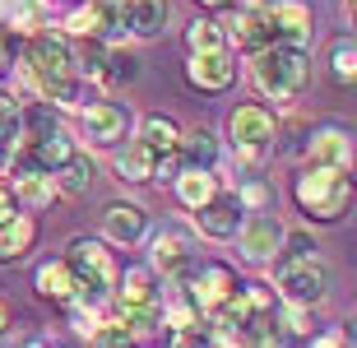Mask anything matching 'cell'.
Here are the masks:
<instances>
[{
    "label": "cell",
    "instance_id": "e0dca14e",
    "mask_svg": "<svg viewBox=\"0 0 357 348\" xmlns=\"http://www.w3.org/2000/svg\"><path fill=\"white\" fill-rule=\"evenodd\" d=\"M126 126H130V116H126L121 103H93L84 112V135H89L93 144H121L126 139Z\"/></svg>",
    "mask_w": 357,
    "mask_h": 348
},
{
    "label": "cell",
    "instance_id": "4dcf8cb0",
    "mask_svg": "<svg viewBox=\"0 0 357 348\" xmlns=\"http://www.w3.org/2000/svg\"><path fill=\"white\" fill-rule=\"evenodd\" d=\"M135 75H139V61H135L130 52H107V75H102V84H130Z\"/></svg>",
    "mask_w": 357,
    "mask_h": 348
},
{
    "label": "cell",
    "instance_id": "f1b7e54d",
    "mask_svg": "<svg viewBox=\"0 0 357 348\" xmlns=\"http://www.w3.org/2000/svg\"><path fill=\"white\" fill-rule=\"evenodd\" d=\"M330 75H334V84H357V42L339 38L330 47Z\"/></svg>",
    "mask_w": 357,
    "mask_h": 348
},
{
    "label": "cell",
    "instance_id": "7402d4cb",
    "mask_svg": "<svg viewBox=\"0 0 357 348\" xmlns=\"http://www.w3.org/2000/svg\"><path fill=\"white\" fill-rule=\"evenodd\" d=\"M176 153H181L185 167H213V162H218V135L195 126L190 135H181V149H176Z\"/></svg>",
    "mask_w": 357,
    "mask_h": 348
},
{
    "label": "cell",
    "instance_id": "7a4b0ae2",
    "mask_svg": "<svg viewBox=\"0 0 357 348\" xmlns=\"http://www.w3.org/2000/svg\"><path fill=\"white\" fill-rule=\"evenodd\" d=\"M357 186L348 172H334V167H306L297 172L292 181V200L302 209L306 218H316V223H339L348 214V204H353Z\"/></svg>",
    "mask_w": 357,
    "mask_h": 348
},
{
    "label": "cell",
    "instance_id": "4316f807",
    "mask_svg": "<svg viewBox=\"0 0 357 348\" xmlns=\"http://www.w3.org/2000/svg\"><path fill=\"white\" fill-rule=\"evenodd\" d=\"M185 47H190V56H195V52H223V47H227L223 24H213V19H195V24L185 28Z\"/></svg>",
    "mask_w": 357,
    "mask_h": 348
},
{
    "label": "cell",
    "instance_id": "484cf974",
    "mask_svg": "<svg viewBox=\"0 0 357 348\" xmlns=\"http://www.w3.org/2000/svg\"><path fill=\"white\" fill-rule=\"evenodd\" d=\"M149 302H158V293H153V279H149V269H130V274L121 279L116 307H149Z\"/></svg>",
    "mask_w": 357,
    "mask_h": 348
},
{
    "label": "cell",
    "instance_id": "2e32d148",
    "mask_svg": "<svg viewBox=\"0 0 357 348\" xmlns=\"http://www.w3.org/2000/svg\"><path fill=\"white\" fill-rule=\"evenodd\" d=\"M102 232L112 241H121V246H135V241L149 232V214L139 209V204H130V200H112L102 209Z\"/></svg>",
    "mask_w": 357,
    "mask_h": 348
},
{
    "label": "cell",
    "instance_id": "603a6c76",
    "mask_svg": "<svg viewBox=\"0 0 357 348\" xmlns=\"http://www.w3.org/2000/svg\"><path fill=\"white\" fill-rule=\"evenodd\" d=\"M139 139H144L153 153H176L181 149V130H176L172 116H144V126H139Z\"/></svg>",
    "mask_w": 357,
    "mask_h": 348
},
{
    "label": "cell",
    "instance_id": "ab89813d",
    "mask_svg": "<svg viewBox=\"0 0 357 348\" xmlns=\"http://www.w3.org/2000/svg\"><path fill=\"white\" fill-rule=\"evenodd\" d=\"M344 348H357V316L348 321V330H344Z\"/></svg>",
    "mask_w": 357,
    "mask_h": 348
},
{
    "label": "cell",
    "instance_id": "f35d334b",
    "mask_svg": "<svg viewBox=\"0 0 357 348\" xmlns=\"http://www.w3.org/2000/svg\"><path fill=\"white\" fill-rule=\"evenodd\" d=\"M204 10H237V0H199Z\"/></svg>",
    "mask_w": 357,
    "mask_h": 348
},
{
    "label": "cell",
    "instance_id": "30bf717a",
    "mask_svg": "<svg viewBox=\"0 0 357 348\" xmlns=\"http://www.w3.org/2000/svg\"><path fill=\"white\" fill-rule=\"evenodd\" d=\"M185 80L195 84L199 93H223L227 84L237 80V66H232V52H195L190 66H185Z\"/></svg>",
    "mask_w": 357,
    "mask_h": 348
},
{
    "label": "cell",
    "instance_id": "9c48e42d",
    "mask_svg": "<svg viewBox=\"0 0 357 348\" xmlns=\"http://www.w3.org/2000/svg\"><path fill=\"white\" fill-rule=\"evenodd\" d=\"M70 33L75 38H116L126 33V0H89L84 10L70 14Z\"/></svg>",
    "mask_w": 357,
    "mask_h": 348
},
{
    "label": "cell",
    "instance_id": "ee69618b",
    "mask_svg": "<svg viewBox=\"0 0 357 348\" xmlns=\"http://www.w3.org/2000/svg\"><path fill=\"white\" fill-rule=\"evenodd\" d=\"M348 14H353V24H357V0H348Z\"/></svg>",
    "mask_w": 357,
    "mask_h": 348
},
{
    "label": "cell",
    "instance_id": "1f68e13d",
    "mask_svg": "<svg viewBox=\"0 0 357 348\" xmlns=\"http://www.w3.org/2000/svg\"><path fill=\"white\" fill-rule=\"evenodd\" d=\"M278 265H288V260H311L316 255V237L311 232H283V246H278Z\"/></svg>",
    "mask_w": 357,
    "mask_h": 348
},
{
    "label": "cell",
    "instance_id": "d590c367",
    "mask_svg": "<svg viewBox=\"0 0 357 348\" xmlns=\"http://www.w3.org/2000/svg\"><path fill=\"white\" fill-rule=\"evenodd\" d=\"M172 348H213V339H209V330H176Z\"/></svg>",
    "mask_w": 357,
    "mask_h": 348
},
{
    "label": "cell",
    "instance_id": "5bb4252c",
    "mask_svg": "<svg viewBox=\"0 0 357 348\" xmlns=\"http://www.w3.org/2000/svg\"><path fill=\"white\" fill-rule=\"evenodd\" d=\"M283 246V228H278V218L269 214H255L251 223H241V255L251 260V265H269Z\"/></svg>",
    "mask_w": 357,
    "mask_h": 348
},
{
    "label": "cell",
    "instance_id": "ac0fdd59",
    "mask_svg": "<svg viewBox=\"0 0 357 348\" xmlns=\"http://www.w3.org/2000/svg\"><path fill=\"white\" fill-rule=\"evenodd\" d=\"M33 241H38V218H28V214L5 218L0 223V265H19L33 251Z\"/></svg>",
    "mask_w": 357,
    "mask_h": 348
},
{
    "label": "cell",
    "instance_id": "60d3db41",
    "mask_svg": "<svg viewBox=\"0 0 357 348\" xmlns=\"http://www.w3.org/2000/svg\"><path fill=\"white\" fill-rule=\"evenodd\" d=\"M10 66V33H0V70Z\"/></svg>",
    "mask_w": 357,
    "mask_h": 348
},
{
    "label": "cell",
    "instance_id": "ffe728a7",
    "mask_svg": "<svg viewBox=\"0 0 357 348\" xmlns=\"http://www.w3.org/2000/svg\"><path fill=\"white\" fill-rule=\"evenodd\" d=\"M176 195H181L185 209H204V204L218 195V176H213L209 167H185V172L176 176Z\"/></svg>",
    "mask_w": 357,
    "mask_h": 348
},
{
    "label": "cell",
    "instance_id": "cb8c5ba5",
    "mask_svg": "<svg viewBox=\"0 0 357 348\" xmlns=\"http://www.w3.org/2000/svg\"><path fill=\"white\" fill-rule=\"evenodd\" d=\"M38 293L52 297V302H70L75 297V274H70L66 260H52V265L38 269Z\"/></svg>",
    "mask_w": 357,
    "mask_h": 348
},
{
    "label": "cell",
    "instance_id": "f546056e",
    "mask_svg": "<svg viewBox=\"0 0 357 348\" xmlns=\"http://www.w3.org/2000/svg\"><path fill=\"white\" fill-rule=\"evenodd\" d=\"M56 195V181L52 172H19V200L33 204V209H42V204Z\"/></svg>",
    "mask_w": 357,
    "mask_h": 348
},
{
    "label": "cell",
    "instance_id": "d4e9b609",
    "mask_svg": "<svg viewBox=\"0 0 357 348\" xmlns=\"http://www.w3.org/2000/svg\"><path fill=\"white\" fill-rule=\"evenodd\" d=\"M93 186V162L84 158V153H75V158L56 172V190H66V195H89Z\"/></svg>",
    "mask_w": 357,
    "mask_h": 348
},
{
    "label": "cell",
    "instance_id": "8992f818",
    "mask_svg": "<svg viewBox=\"0 0 357 348\" xmlns=\"http://www.w3.org/2000/svg\"><path fill=\"white\" fill-rule=\"evenodd\" d=\"M330 293V269L320 265L316 255L311 260H288L278 265V297L283 302H297V307H316Z\"/></svg>",
    "mask_w": 357,
    "mask_h": 348
},
{
    "label": "cell",
    "instance_id": "e575fe53",
    "mask_svg": "<svg viewBox=\"0 0 357 348\" xmlns=\"http://www.w3.org/2000/svg\"><path fill=\"white\" fill-rule=\"evenodd\" d=\"M283 330L288 335H311V307H297V302H283Z\"/></svg>",
    "mask_w": 357,
    "mask_h": 348
},
{
    "label": "cell",
    "instance_id": "6da1fadb",
    "mask_svg": "<svg viewBox=\"0 0 357 348\" xmlns=\"http://www.w3.org/2000/svg\"><path fill=\"white\" fill-rule=\"evenodd\" d=\"M28 75H33L42 98L70 103V98H75V80H79L75 47H70L61 33H38V38L28 42Z\"/></svg>",
    "mask_w": 357,
    "mask_h": 348
},
{
    "label": "cell",
    "instance_id": "44dd1931",
    "mask_svg": "<svg viewBox=\"0 0 357 348\" xmlns=\"http://www.w3.org/2000/svg\"><path fill=\"white\" fill-rule=\"evenodd\" d=\"M153 167H158V153L144 144V139H130V144L116 153V172L126 181H153Z\"/></svg>",
    "mask_w": 357,
    "mask_h": 348
},
{
    "label": "cell",
    "instance_id": "5b68a950",
    "mask_svg": "<svg viewBox=\"0 0 357 348\" xmlns=\"http://www.w3.org/2000/svg\"><path fill=\"white\" fill-rule=\"evenodd\" d=\"M227 135H232V149H237L246 162H255L260 153H265L269 144H274V116H269V107H260V103H241L237 112H232V121H227Z\"/></svg>",
    "mask_w": 357,
    "mask_h": 348
},
{
    "label": "cell",
    "instance_id": "277c9868",
    "mask_svg": "<svg viewBox=\"0 0 357 348\" xmlns=\"http://www.w3.org/2000/svg\"><path fill=\"white\" fill-rule=\"evenodd\" d=\"M66 265H70V274H75V297H79L84 307L98 302L107 288H116V260H112V251H107L102 241L75 237L66 246Z\"/></svg>",
    "mask_w": 357,
    "mask_h": 348
},
{
    "label": "cell",
    "instance_id": "ba28073f",
    "mask_svg": "<svg viewBox=\"0 0 357 348\" xmlns=\"http://www.w3.org/2000/svg\"><path fill=\"white\" fill-rule=\"evenodd\" d=\"M306 158L311 167H334V172H353L357 162V139L348 126H320L311 139H306Z\"/></svg>",
    "mask_w": 357,
    "mask_h": 348
},
{
    "label": "cell",
    "instance_id": "d6a6232c",
    "mask_svg": "<svg viewBox=\"0 0 357 348\" xmlns=\"http://www.w3.org/2000/svg\"><path fill=\"white\" fill-rule=\"evenodd\" d=\"M269 200H274V190H269L265 181H260V176H246V181H241V190H237V204H241V209L260 214V209H265Z\"/></svg>",
    "mask_w": 357,
    "mask_h": 348
},
{
    "label": "cell",
    "instance_id": "52a82bcc",
    "mask_svg": "<svg viewBox=\"0 0 357 348\" xmlns=\"http://www.w3.org/2000/svg\"><path fill=\"white\" fill-rule=\"evenodd\" d=\"M237 288H241L237 274L227 265H218V260H209V265H199V269L190 265V307H195L199 316H213Z\"/></svg>",
    "mask_w": 357,
    "mask_h": 348
},
{
    "label": "cell",
    "instance_id": "83f0119b",
    "mask_svg": "<svg viewBox=\"0 0 357 348\" xmlns=\"http://www.w3.org/2000/svg\"><path fill=\"white\" fill-rule=\"evenodd\" d=\"M19 130H24V116L14 107V98L0 93V162H10L14 144H19Z\"/></svg>",
    "mask_w": 357,
    "mask_h": 348
},
{
    "label": "cell",
    "instance_id": "836d02e7",
    "mask_svg": "<svg viewBox=\"0 0 357 348\" xmlns=\"http://www.w3.org/2000/svg\"><path fill=\"white\" fill-rule=\"evenodd\" d=\"M93 348H135V335L126 325H98L93 330Z\"/></svg>",
    "mask_w": 357,
    "mask_h": 348
},
{
    "label": "cell",
    "instance_id": "d6986e66",
    "mask_svg": "<svg viewBox=\"0 0 357 348\" xmlns=\"http://www.w3.org/2000/svg\"><path fill=\"white\" fill-rule=\"evenodd\" d=\"M172 19V5L167 0H126V28L135 38H158Z\"/></svg>",
    "mask_w": 357,
    "mask_h": 348
},
{
    "label": "cell",
    "instance_id": "8fae6325",
    "mask_svg": "<svg viewBox=\"0 0 357 348\" xmlns=\"http://www.w3.org/2000/svg\"><path fill=\"white\" fill-rule=\"evenodd\" d=\"M269 24H274V42L283 47H311V10H306L302 0H278L269 5Z\"/></svg>",
    "mask_w": 357,
    "mask_h": 348
},
{
    "label": "cell",
    "instance_id": "4fadbf2b",
    "mask_svg": "<svg viewBox=\"0 0 357 348\" xmlns=\"http://www.w3.org/2000/svg\"><path fill=\"white\" fill-rule=\"evenodd\" d=\"M190 265H195V246H190L185 232L167 228V232L153 237V269H158V274H167V279H185Z\"/></svg>",
    "mask_w": 357,
    "mask_h": 348
},
{
    "label": "cell",
    "instance_id": "8d00e7d4",
    "mask_svg": "<svg viewBox=\"0 0 357 348\" xmlns=\"http://www.w3.org/2000/svg\"><path fill=\"white\" fill-rule=\"evenodd\" d=\"M306 348H344V335H339V330H325V335H316Z\"/></svg>",
    "mask_w": 357,
    "mask_h": 348
},
{
    "label": "cell",
    "instance_id": "9a60e30c",
    "mask_svg": "<svg viewBox=\"0 0 357 348\" xmlns=\"http://www.w3.org/2000/svg\"><path fill=\"white\" fill-rule=\"evenodd\" d=\"M241 214H246V209L237 204V195H213L204 209H195V223H199L204 237L227 241V237H237V232H241Z\"/></svg>",
    "mask_w": 357,
    "mask_h": 348
},
{
    "label": "cell",
    "instance_id": "74e56055",
    "mask_svg": "<svg viewBox=\"0 0 357 348\" xmlns=\"http://www.w3.org/2000/svg\"><path fill=\"white\" fill-rule=\"evenodd\" d=\"M5 218H14V195H10V186L0 181V223H5Z\"/></svg>",
    "mask_w": 357,
    "mask_h": 348
},
{
    "label": "cell",
    "instance_id": "b9f144b4",
    "mask_svg": "<svg viewBox=\"0 0 357 348\" xmlns=\"http://www.w3.org/2000/svg\"><path fill=\"white\" fill-rule=\"evenodd\" d=\"M10 330V311H5V302H0V335Z\"/></svg>",
    "mask_w": 357,
    "mask_h": 348
},
{
    "label": "cell",
    "instance_id": "7c38bea8",
    "mask_svg": "<svg viewBox=\"0 0 357 348\" xmlns=\"http://www.w3.org/2000/svg\"><path fill=\"white\" fill-rule=\"evenodd\" d=\"M227 38L237 42L241 52H265L274 47V24H269V5H246V10L227 24Z\"/></svg>",
    "mask_w": 357,
    "mask_h": 348
},
{
    "label": "cell",
    "instance_id": "7bdbcfd3",
    "mask_svg": "<svg viewBox=\"0 0 357 348\" xmlns=\"http://www.w3.org/2000/svg\"><path fill=\"white\" fill-rule=\"evenodd\" d=\"M19 348H52V344H47V339H24Z\"/></svg>",
    "mask_w": 357,
    "mask_h": 348
},
{
    "label": "cell",
    "instance_id": "3957f363",
    "mask_svg": "<svg viewBox=\"0 0 357 348\" xmlns=\"http://www.w3.org/2000/svg\"><path fill=\"white\" fill-rule=\"evenodd\" d=\"M255 89L265 98H274V103H288V98H297L306 89V75H311V61H306L302 47H283V42H274V47H265V52H255Z\"/></svg>",
    "mask_w": 357,
    "mask_h": 348
}]
</instances>
